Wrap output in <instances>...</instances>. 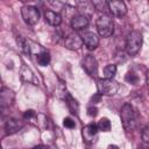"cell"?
I'll return each instance as SVG.
<instances>
[{
	"label": "cell",
	"mask_w": 149,
	"mask_h": 149,
	"mask_svg": "<svg viewBox=\"0 0 149 149\" xmlns=\"http://www.w3.org/2000/svg\"><path fill=\"white\" fill-rule=\"evenodd\" d=\"M13 92L9 91V90H3V91H0V104H5V105H10L12 102V98L9 99V95H12Z\"/></svg>",
	"instance_id": "20"
},
{
	"label": "cell",
	"mask_w": 149,
	"mask_h": 149,
	"mask_svg": "<svg viewBox=\"0 0 149 149\" xmlns=\"http://www.w3.org/2000/svg\"><path fill=\"white\" fill-rule=\"evenodd\" d=\"M0 91H1V86H0Z\"/></svg>",
	"instance_id": "29"
},
{
	"label": "cell",
	"mask_w": 149,
	"mask_h": 149,
	"mask_svg": "<svg viewBox=\"0 0 149 149\" xmlns=\"http://www.w3.org/2000/svg\"><path fill=\"white\" fill-rule=\"evenodd\" d=\"M22 128V122L16 119H9L6 122V132L7 134H15Z\"/></svg>",
	"instance_id": "14"
},
{
	"label": "cell",
	"mask_w": 149,
	"mask_h": 149,
	"mask_svg": "<svg viewBox=\"0 0 149 149\" xmlns=\"http://www.w3.org/2000/svg\"><path fill=\"white\" fill-rule=\"evenodd\" d=\"M63 125L66 127V128H74V126H76V123H74V121L71 119V118H65L64 119V121H63Z\"/></svg>",
	"instance_id": "24"
},
{
	"label": "cell",
	"mask_w": 149,
	"mask_h": 149,
	"mask_svg": "<svg viewBox=\"0 0 149 149\" xmlns=\"http://www.w3.org/2000/svg\"><path fill=\"white\" fill-rule=\"evenodd\" d=\"M64 45L69 50H78L83 45L81 36L76 31L68 34L66 37L64 38Z\"/></svg>",
	"instance_id": "8"
},
{
	"label": "cell",
	"mask_w": 149,
	"mask_h": 149,
	"mask_svg": "<svg viewBox=\"0 0 149 149\" xmlns=\"http://www.w3.org/2000/svg\"><path fill=\"white\" fill-rule=\"evenodd\" d=\"M21 15L23 21L28 26H35L40 20V10L35 6L26 5L21 8Z\"/></svg>",
	"instance_id": "5"
},
{
	"label": "cell",
	"mask_w": 149,
	"mask_h": 149,
	"mask_svg": "<svg viewBox=\"0 0 149 149\" xmlns=\"http://www.w3.org/2000/svg\"><path fill=\"white\" fill-rule=\"evenodd\" d=\"M137 80H139L137 76L134 74L133 72H128V73L126 74V81H128V83H130V84H136Z\"/></svg>",
	"instance_id": "23"
},
{
	"label": "cell",
	"mask_w": 149,
	"mask_h": 149,
	"mask_svg": "<svg viewBox=\"0 0 149 149\" xmlns=\"http://www.w3.org/2000/svg\"><path fill=\"white\" fill-rule=\"evenodd\" d=\"M116 73V65L114 64H107L104 68V77L105 78H113Z\"/></svg>",
	"instance_id": "21"
},
{
	"label": "cell",
	"mask_w": 149,
	"mask_h": 149,
	"mask_svg": "<svg viewBox=\"0 0 149 149\" xmlns=\"http://www.w3.org/2000/svg\"><path fill=\"white\" fill-rule=\"evenodd\" d=\"M95 26H97L98 34L101 37H109L114 33V22H113L112 17L107 14L100 15L97 19Z\"/></svg>",
	"instance_id": "2"
},
{
	"label": "cell",
	"mask_w": 149,
	"mask_h": 149,
	"mask_svg": "<svg viewBox=\"0 0 149 149\" xmlns=\"http://www.w3.org/2000/svg\"><path fill=\"white\" fill-rule=\"evenodd\" d=\"M0 148H1V144H0Z\"/></svg>",
	"instance_id": "30"
},
{
	"label": "cell",
	"mask_w": 149,
	"mask_h": 149,
	"mask_svg": "<svg viewBox=\"0 0 149 149\" xmlns=\"http://www.w3.org/2000/svg\"><path fill=\"white\" fill-rule=\"evenodd\" d=\"M77 9L79 10V14L90 19L92 15H93V12H94V7L93 5L91 3L90 0H83V1H79L78 2V6H77Z\"/></svg>",
	"instance_id": "12"
},
{
	"label": "cell",
	"mask_w": 149,
	"mask_h": 149,
	"mask_svg": "<svg viewBox=\"0 0 149 149\" xmlns=\"http://www.w3.org/2000/svg\"><path fill=\"white\" fill-rule=\"evenodd\" d=\"M34 116H35V112H34L33 109L26 111V113H24V118H26V119H30V118H34Z\"/></svg>",
	"instance_id": "27"
},
{
	"label": "cell",
	"mask_w": 149,
	"mask_h": 149,
	"mask_svg": "<svg viewBox=\"0 0 149 149\" xmlns=\"http://www.w3.org/2000/svg\"><path fill=\"white\" fill-rule=\"evenodd\" d=\"M48 2L56 9H63L69 3V0H48Z\"/></svg>",
	"instance_id": "22"
},
{
	"label": "cell",
	"mask_w": 149,
	"mask_h": 149,
	"mask_svg": "<svg viewBox=\"0 0 149 149\" xmlns=\"http://www.w3.org/2000/svg\"><path fill=\"white\" fill-rule=\"evenodd\" d=\"M142 34L137 30H133L128 34L126 40V52L129 56H135L142 47Z\"/></svg>",
	"instance_id": "3"
},
{
	"label": "cell",
	"mask_w": 149,
	"mask_h": 149,
	"mask_svg": "<svg viewBox=\"0 0 149 149\" xmlns=\"http://www.w3.org/2000/svg\"><path fill=\"white\" fill-rule=\"evenodd\" d=\"M141 136H142V140L144 142H149V128L148 127H144V129L142 130Z\"/></svg>",
	"instance_id": "25"
},
{
	"label": "cell",
	"mask_w": 149,
	"mask_h": 149,
	"mask_svg": "<svg viewBox=\"0 0 149 149\" xmlns=\"http://www.w3.org/2000/svg\"><path fill=\"white\" fill-rule=\"evenodd\" d=\"M120 118L126 132H132L136 127V114L130 104H125L120 109Z\"/></svg>",
	"instance_id": "1"
},
{
	"label": "cell",
	"mask_w": 149,
	"mask_h": 149,
	"mask_svg": "<svg viewBox=\"0 0 149 149\" xmlns=\"http://www.w3.org/2000/svg\"><path fill=\"white\" fill-rule=\"evenodd\" d=\"M119 83L113 78H104L99 79L97 84L98 93L100 95H114L119 90Z\"/></svg>",
	"instance_id": "4"
},
{
	"label": "cell",
	"mask_w": 149,
	"mask_h": 149,
	"mask_svg": "<svg viewBox=\"0 0 149 149\" xmlns=\"http://www.w3.org/2000/svg\"><path fill=\"white\" fill-rule=\"evenodd\" d=\"M83 69L85 70V72L91 76V77H95L98 73V63L94 56L92 55H86L85 58L83 59Z\"/></svg>",
	"instance_id": "9"
},
{
	"label": "cell",
	"mask_w": 149,
	"mask_h": 149,
	"mask_svg": "<svg viewBox=\"0 0 149 149\" xmlns=\"http://www.w3.org/2000/svg\"><path fill=\"white\" fill-rule=\"evenodd\" d=\"M98 127L94 123L87 125L81 129V135H83V140L87 143V144H93L97 142L98 140Z\"/></svg>",
	"instance_id": "6"
},
{
	"label": "cell",
	"mask_w": 149,
	"mask_h": 149,
	"mask_svg": "<svg viewBox=\"0 0 149 149\" xmlns=\"http://www.w3.org/2000/svg\"><path fill=\"white\" fill-rule=\"evenodd\" d=\"M21 79L23 80V81H28V83H31V81H35V77H34V73L31 72V70L28 68V66H26V65H23L22 66V69H21Z\"/></svg>",
	"instance_id": "16"
},
{
	"label": "cell",
	"mask_w": 149,
	"mask_h": 149,
	"mask_svg": "<svg viewBox=\"0 0 149 149\" xmlns=\"http://www.w3.org/2000/svg\"><path fill=\"white\" fill-rule=\"evenodd\" d=\"M87 114L90 115V116H95L97 114H98V108L95 107V106H90L88 108H87Z\"/></svg>",
	"instance_id": "26"
},
{
	"label": "cell",
	"mask_w": 149,
	"mask_h": 149,
	"mask_svg": "<svg viewBox=\"0 0 149 149\" xmlns=\"http://www.w3.org/2000/svg\"><path fill=\"white\" fill-rule=\"evenodd\" d=\"M97 127L99 130L101 132H109L111 130V121L107 119V118H101L98 123H97Z\"/></svg>",
	"instance_id": "19"
},
{
	"label": "cell",
	"mask_w": 149,
	"mask_h": 149,
	"mask_svg": "<svg viewBox=\"0 0 149 149\" xmlns=\"http://www.w3.org/2000/svg\"><path fill=\"white\" fill-rule=\"evenodd\" d=\"M108 10L115 17H122L127 14V7L123 0H108Z\"/></svg>",
	"instance_id": "7"
},
{
	"label": "cell",
	"mask_w": 149,
	"mask_h": 149,
	"mask_svg": "<svg viewBox=\"0 0 149 149\" xmlns=\"http://www.w3.org/2000/svg\"><path fill=\"white\" fill-rule=\"evenodd\" d=\"M20 1H26V0H20Z\"/></svg>",
	"instance_id": "28"
},
{
	"label": "cell",
	"mask_w": 149,
	"mask_h": 149,
	"mask_svg": "<svg viewBox=\"0 0 149 149\" xmlns=\"http://www.w3.org/2000/svg\"><path fill=\"white\" fill-rule=\"evenodd\" d=\"M37 63L41 66H47L50 63V55H49V52L43 50L40 54H37Z\"/></svg>",
	"instance_id": "18"
},
{
	"label": "cell",
	"mask_w": 149,
	"mask_h": 149,
	"mask_svg": "<svg viewBox=\"0 0 149 149\" xmlns=\"http://www.w3.org/2000/svg\"><path fill=\"white\" fill-rule=\"evenodd\" d=\"M44 20H45V22L48 24H50L52 27H58L61 24V22H62V16L58 13L54 12V10H45Z\"/></svg>",
	"instance_id": "13"
},
{
	"label": "cell",
	"mask_w": 149,
	"mask_h": 149,
	"mask_svg": "<svg viewBox=\"0 0 149 149\" xmlns=\"http://www.w3.org/2000/svg\"><path fill=\"white\" fill-rule=\"evenodd\" d=\"M90 1L93 5L94 9L102 13L108 12V0H90Z\"/></svg>",
	"instance_id": "17"
},
{
	"label": "cell",
	"mask_w": 149,
	"mask_h": 149,
	"mask_svg": "<svg viewBox=\"0 0 149 149\" xmlns=\"http://www.w3.org/2000/svg\"><path fill=\"white\" fill-rule=\"evenodd\" d=\"M81 40L88 50H94L99 45V37L97 36V34H94L92 31L84 33L81 36Z\"/></svg>",
	"instance_id": "10"
},
{
	"label": "cell",
	"mask_w": 149,
	"mask_h": 149,
	"mask_svg": "<svg viewBox=\"0 0 149 149\" xmlns=\"http://www.w3.org/2000/svg\"><path fill=\"white\" fill-rule=\"evenodd\" d=\"M64 99H65V102H66V105H68L70 112H71L72 114H76V115H77V114H78V111H79V105H78L77 100L73 99L69 93H66V95L64 97Z\"/></svg>",
	"instance_id": "15"
},
{
	"label": "cell",
	"mask_w": 149,
	"mask_h": 149,
	"mask_svg": "<svg viewBox=\"0 0 149 149\" xmlns=\"http://www.w3.org/2000/svg\"><path fill=\"white\" fill-rule=\"evenodd\" d=\"M88 26V19L78 14V15H74L71 17V28L74 30V31H79V30H83L85 29L86 27Z\"/></svg>",
	"instance_id": "11"
}]
</instances>
